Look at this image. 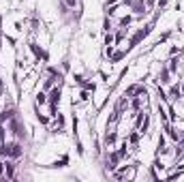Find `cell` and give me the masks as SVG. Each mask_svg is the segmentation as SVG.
<instances>
[{"label": "cell", "instance_id": "1", "mask_svg": "<svg viewBox=\"0 0 184 182\" xmlns=\"http://www.w3.org/2000/svg\"><path fill=\"white\" fill-rule=\"evenodd\" d=\"M0 154H6V156H19L22 154V148H19V144H2L0 146Z\"/></svg>", "mask_w": 184, "mask_h": 182}, {"label": "cell", "instance_id": "2", "mask_svg": "<svg viewBox=\"0 0 184 182\" xmlns=\"http://www.w3.org/2000/svg\"><path fill=\"white\" fill-rule=\"evenodd\" d=\"M182 96V90L178 88V86H171L169 88V94H167V101H176V99H180Z\"/></svg>", "mask_w": 184, "mask_h": 182}, {"label": "cell", "instance_id": "3", "mask_svg": "<svg viewBox=\"0 0 184 182\" xmlns=\"http://www.w3.org/2000/svg\"><path fill=\"white\" fill-rule=\"evenodd\" d=\"M58 101H60V88H54L51 94H49V103H51V109L58 105Z\"/></svg>", "mask_w": 184, "mask_h": 182}, {"label": "cell", "instance_id": "4", "mask_svg": "<svg viewBox=\"0 0 184 182\" xmlns=\"http://www.w3.org/2000/svg\"><path fill=\"white\" fill-rule=\"evenodd\" d=\"M158 152H161V154H165V152H167V141H165V137H161V139H158Z\"/></svg>", "mask_w": 184, "mask_h": 182}, {"label": "cell", "instance_id": "5", "mask_svg": "<svg viewBox=\"0 0 184 182\" xmlns=\"http://www.w3.org/2000/svg\"><path fill=\"white\" fill-rule=\"evenodd\" d=\"M105 141H107V146H114V141H116V133L111 131V133L107 135V139H105Z\"/></svg>", "mask_w": 184, "mask_h": 182}, {"label": "cell", "instance_id": "6", "mask_svg": "<svg viewBox=\"0 0 184 182\" xmlns=\"http://www.w3.org/2000/svg\"><path fill=\"white\" fill-rule=\"evenodd\" d=\"M158 77H161V84H167V82H169V79H167V77H169V71H163Z\"/></svg>", "mask_w": 184, "mask_h": 182}, {"label": "cell", "instance_id": "7", "mask_svg": "<svg viewBox=\"0 0 184 182\" xmlns=\"http://www.w3.org/2000/svg\"><path fill=\"white\" fill-rule=\"evenodd\" d=\"M4 169H6V176L13 178V165H11V163H4Z\"/></svg>", "mask_w": 184, "mask_h": 182}, {"label": "cell", "instance_id": "8", "mask_svg": "<svg viewBox=\"0 0 184 182\" xmlns=\"http://www.w3.org/2000/svg\"><path fill=\"white\" fill-rule=\"evenodd\" d=\"M169 71H171V73H176V71H178V60H176V58L171 60V64H169Z\"/></svg>", "mask_w": 184, "mask_h": 182}, {"label": "cell", "instance_id": "9", "mask_svg": "<svg viewBox=\"0 0 184 182\" xmlns=\"http://www.w3.org/2000/svg\"><path fill=\"white\" fill-rule=\"evenodd\" d=\"M137 141H139V135H137V133H133V135H131V146H135Z\"/></svg>", "mask_w": 184, "mask_h": 182}, {"label": "cell", "instance_id": "10", "mask_svg": "<svg viewBox=\"0 0 184 182\" xmlns=\"http://www.w3.org/2000/svg\"><path fill=\"white\" fill-rule=\"evenodd\" d=\"M114 41H116V37H111V34H109V37H107V41H105V45H114Z\"/></svg>", "mask_w": 184, "mask_h": 182}, {"label": "cell", "instance_id": "11", "mask_svg": "<svg viewBox=\"0 0 184 182\" xmlns=\"http://www.w3.org/2000/svg\"><path fill=\"white\" fill-rule=\"evenodd\" d=\"M77 0H64V6H75Z\"/></svg>", "mask_w": 184, "mask_h": 182}, {"label": "cell", "instance_id": "12", "mask_svg": "<svg viewBox=\"0 0 184 182\" xmlns=\"http://www.w3.org/2000/svg\"><path fill=\"white\" fill-rule=\"evenodd\" d=\"M37 101H39V103H45L47 99H45V94H43V92H39V96H37Z\"/></svg>", "mask_w": 184, "mask_h": 182}, {"label": "cell", "instance_id": "13", "mask_svg": "<svg viewBox=\"0 0 184 182\" xmlns=\"http://www.w3.org/2000/svg\"><path fill=\"white\" fill-rule=\"evenodd\" d=\"M2 137H4V131L0 129V144H2Z\"/></svg>", "mask_w": 184, "mask_h": 182}, {"label": "cell", "instance_id": "14", "mask_svg": "<svg viewBox=\"0 0 184 182\" xmlns=\"http://www.w3.org/2000/svg\"><path fill=\"white\" fill-rule=\"evenodd\" d=\"M116 2H120V0H109V4H116Z\"/></svg>", "mask_w": 184, "mask_h": 182}, {"label": "cell", "instance_id": "15", "mask_svg": "<svg viewBox=\"0 0 184 182\" xmlns=\"http://www.w3.org/2000/svg\"><path fill=\"white\" fill-rule=\"evenodd\" d=\"M2 167H4V165H2V163H0V176H2Z\"/></svg>", "mask_w": 184, "mask_h": 182}, {"label": "cell", "instance_id": "16", "mask_svg": "<svg viewBox=\"0 0 184 182\" xmlns=\"http://www.w3.org/2000/svg\"><path fill=\"white\" fill-rule=\"evenodd\" d=\"M180 90H182V92H184V86H182V88H180Z\"/></svg>", "mask_w": 184, "mask_h": 182}]
</instances>
